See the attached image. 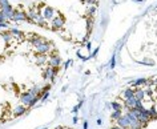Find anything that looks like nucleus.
<instances>
[{"label": "nucleus", "mask_w": 157, "mask_h": 129, "mask_svg": "<svg viewBox=\"0 0 157 129\" xmlns=\"http://www.w3.org/2000/svg\"><path fill=\"white\" fill-rule=\"evenodd\" d=\"M63 129H71V128H63Z\"/></svg>", "instance_id": "nucleus-21"}, {"label": "nucleus", "mask_w": 157, "mask_h": 129, "mask_svg": "<svg viewBox=\"0 0 157 129\" xmlns=\"http://www.w3.org/2000/svg\"><path fill=\"white\" fill-rule=\"evenodd\" d=\"M28 92H29L32 96H35V97H40L43 89L40 88V85H32V87L28 89Z\"/></svg>", "instance_id": "nucleus-8"}, {"label": "nucleus", "mask_w": 157, "mask_h": 129, "mask_svg": "<svg viewBox=\"0 0 157 129\" xmlns=\"http://www.w3.org/2000/svg\"><path fill=\"white\" fill-rule=\"evenodd\" d=\"M48 65L52 68H59L61 65V57L59 56V53L55 51L49 55V59H48Z\"/></svg>", "instance_id": "nucleus-2"}, {"label": "nucleus", "mask_w": 157, "mask_h": 129, "mask_svg": "<svg viewBox=\"0 0 157 129\" xmlns=\"http://www.w3.org/2000/svg\"><path fill=\"white\" fill-rule=\"evenodd\" d=\"M111 67H112V68L115 67V57H112V60H111Z\"/></svg>", "instance_id": "nucleus-19"}, {"label": "nucleus", "mask_w": 157, "mask_h": 129, "mask_svg": "<svg viewBox=\"0 0 157 129\" xmlns=\"http://www.w3.org/2000/svg\"><path fill=\"white\" fill-rule=\"evenodd\" d=\"M139 101L140 100H137L136 96H133V97H131V99L125 100L124 101V105H125V108H127V109H135L137 107V103H139Z\"/></svg>", "instance_id": "nucleus-6"}, {"label": "nucleus", "mask_w": 157, "mask_h": 129, "mask_svg": "<svg viewBox=\"0 0 157 129\" xmlns=\"http://www.w3.org/2000/svg\"><path fill=\"white\" fill-rule=\"evenodd\" d=\"M121 116H123V111H113L112 115H111V119L112 120H119Z\"/></svg>", "instance_id": "nucleus-13"}, {"label": "nucleus", "mask_w": 157, "mask_h": 129, "mask_svg": "<svg viewBox=\"0 0 157 129\" xmlns=\"http://www.w3.org/2000/svg\"><path fill=\"white\" fill-rule=\"evenodd\" d=\"M48 56L47 55H37L36 57V65H44L47 61H48Z\"/></svg>", "instance_id": "nucleus-11"}, {"label": "nucleus", "mask_w": 157, "mask_h": 129, "mask_svg": "<svg viewBox=\"0 0 157 129\" xmlns=\"http://www.w3.org/2000/svg\"><path fill=\"white\" fill-rule=\"evenodd\" d=\"M112 109L113 111H123V105L120 103H117V101H113L112 103Z\"/></svg>", "instance_id": "nucleus-14"}, {"label": "nucleus", "mask_w": 157, "mask_h": 129, "mask_svg": "<svg viewBox=\"0 0 157 129\" xmlns=\"http://www.w3.org/2000/svg\"><path fill=\"white\" fill-rule=\"evenodd\" d=\"M25 111H27V107L25 105H16V107H15V109H13V115L15 116H21V115H24L25 113Z\"/></svg>", "instance_id": "nucleus-9"}, {"label": "nucleus", "mask_w": 157, "mask_h": 129, "mask_svg": "<svg viewBox=\"0 0 157 129\" xmlns=\"http://www.w3.org/2000/svg\"><path fill=\"white\" fill-rule=\"evenodd\" d=\"M49 89H51V85L48 84V85H45V87L43 88V92H49Z\"/></svg>", "instance_id": "nucleus-18"}, {"label": "nucleus", "mask_w": 157, "mask_h": 129, "mask_svg": "<svg viewBox=\"0 0 157 129\" xmlns=\"http://www.w3.org/2000/svg\"><path fill=\"white\" fill-rule=\"evenodd\" d=\"M111 129H123V128H120V127H119V125H117V127H112Z\"/></svg>", "instance_id": "nucleus-20"}, {"label": "nucleus", "mask_w": 157, "mask_h": 129, "mask_svg": "<svg viewBox=\"0 0 157 129\" xmlns=\"http://www.w3.org/2000/svg\"><path fill=\"white\" fill-rule=\"evenodd\" d=\"M48 97H49V92H44V93H43V97H41V100H43V101H45L47 99H48Z\"/></svg>", "instance_id": "nucleus-17"}, {"label": "nucleus", "mask_w": 157, "mask_h": 129, "mask_svg": "<svg viewBox=\"0 0 157 129\" xmlns=\"http://www.w3.org/2000/svg\"><path fill=\"white\" fill-rule=\"evenodd\" d=\"M57 75V68H52V67H48L44 71V75H43V77H44L45 80L48 81H53L55 80V76Z\"/></svg>", "instance_id": "nucleus-4"}, {"label": "nucleus", "mask_w": 157, "mask_h": 129, "mask_svg": "<svg viewBox=\"0 0 157 129\" xmlns=\"http://www.w3.org/2000/svg\"><path fill=\"white\" fill-rule=\"evenodd\" d=\"M123 129H124V128H123Z\"/></svg>", "instance_id": "nucleus-22"}, {"label": "nucleus", "mask_w": 157, "mask_h": 129, "mask_svg": "<svg viewBox=\"0 0 157 129\" xmlns=\"http://www.w3.org/2000/svg\"><path fill=\"white\" fill-rule=\"evenodd\" d=\"M53 48V45H52V43L48 41L45 39L44 41L41 43L40 45H37L36 48H35V51H36V53L37 55H47V53H49L51 52V49Z\"/></svg>", "instance_id": "nucleus-1"}, {"label": "nucleus", "mask_w": 157, "mask_h": 129, "mask_svg": "<svg viewBox=\"0 0 157 129\" xmlns=\"http://www.w3.org/2000/svg\"><path fill=\"white\" fill-rule=\"evenodd\" d=\"M116 121H117V125H119L120 128L128 129L129 127H131V121H129V119H128V116H127V115H123L119 120H116Z\"/></svg>", "instance_id": "nucleus-5"}, {"label": "nucleus", "mask_w": 157, "mask_h": 129, "mask_svg": "<svg viewBox=\"0 0 157 129\" xmlns=\"http://www.w3.org/2000/svg\"><path fill=\"white\" fill-rule=\"evenodd\" d=\"M133 96H135V89H133V88H125L124 91L121 92L120 99H123L125 101V100L131 99V97H133Z\"/></svg>", "instance_id": "nucleus-7"}, {"label": "nucleus", "mask_w": 157, "mask_h": 129, "mask_svg": "<svg viewBox=\"0 0 157 129\" xmlns=\"http://www.w3.org/2000/svg\"><path fill=\"white\" fill-rule=\"evenodd\" d=\"M149 112H151V116H152V120L153 119H157V111L155 107H152L151 109H149Z\"/></svg>", "instance_id": "nucleus-15"}, {"label": "nucleus", "mask_w": 157, "mask_h": 129, "mask_svg": "<svg viewBox=\"0 0 157 129\" xmlns=\"http://www.w3.org/2000/svg\"><path fill=\"white\" fill-rule=\"evenodd\" d=\"M33 99H35V96L31 95L28 91L24 92V93H21V95H20V101H21V104H23V105H25V107H28V108L33 107V105H32Z\"/></svg>", "instance_id": "nucleus-3"}, {"label": "nucleus", "mask_w": 157, "mask_h": 129, "mask_svg": "<svg viewBox=\"0 0 157 129\" xmlns=\"http://www.w3.org/2000/svg\"><path fill=\"white\" fill-rule=\"evenodd\" d=\"M0 23H7V17H6V15L0 11Z\"/></svg>", "instance_id": "nucleus-16"}, {"label": "nucleus", "mask_w": 157, "mask_h": 129, "mask_svg": "<svg viewBox=\"0 0 157 129\" xmlns=\"http://www.w3.org/2000/svg\"><path fill=\"white\" fill-rule=\"evenodd\" d=\"M135 96H136V99H137V100L143 101V100L145 99V96H147V92H145V89L137 88V89H135Z\"/></svg>", "instance_id": "nucleus-10"}, {"label": "nucleus", "mask_w": 157, "mask_h": 129, "mask_svg": "<svg viewBox=\"0 0 157 129\" xmlns=\"http://www.w3.org/2000/svg\"><path fill=\"white\" fill-rule=\"evenodd\" d=\"M133 87H144V85H148V80L147 79H137L132 83Z\"/></svg>", "instance_id": "nucleus-12"}]
</instances>
